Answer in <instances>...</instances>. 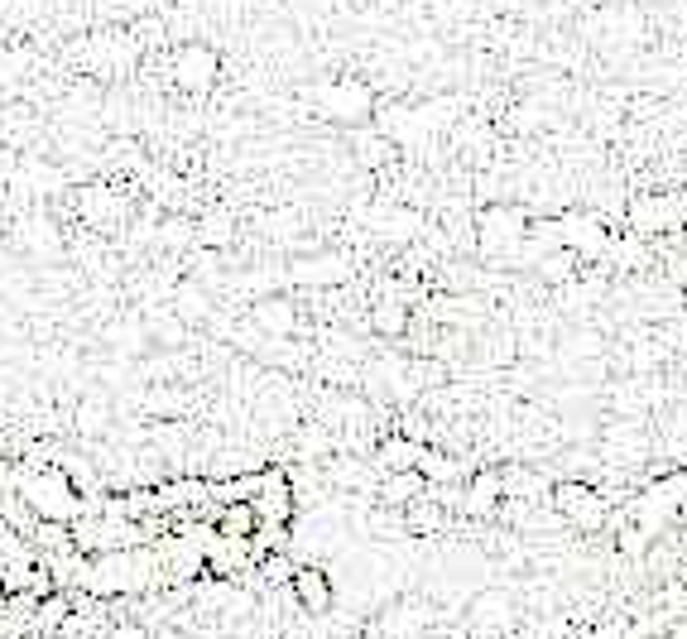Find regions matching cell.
<instances>
[{
    "label": "cell",
    "mask_w": 687,
    "mask_h": 639,
    "mask_svg": "<svg viewBox=\"0 0 687 639\" xmlns=\"http://www.w3.org/2000/svg\"><path fill=\"white\" fill-rule=\"evenodd\" d=\"M500 505H505V486H500V472L496 466H486V472H472L466 476V486H462V514L466 520H496L500 514Z\"/></svg>",
    "instance_id": "cell-10"
},
{
    "label": "cell",
    "mask_w": 687,
    "mask_h": 639,
    "mask_svg": "<svg viewBox=\"0 0 687 639\" xmlns=\"http://www.w3.org/2000/svg\"><path fill=\"white\" fill-rule=\"evenodd\" d=\"M418 476H424L428 486H466L472 466H466L457 452H448V448H428L424 462H418Z\"/></svg>",
    "instance_id": "cell-14"
},
{
    "label": "cell",
    "mask_w": 687,
    "mask_h": 639,
    "mask_svg": "<svg viewBox=\"0 0 687 639\" xmlns=\"http://www.w3.org/2000/svg\"><path fill=\"white\" fill-rule=\"evenodd\" d=\"M212 529H216L222 539H256V529H260L256 505H250V500L216 505V510H212Z\"/></svg>",
    "instance_id": "cell-16"
},
{
    "label": "cell",
    "mask_w": 687,
    "mask_h": 639,
    "mask_svg": "<svg viewBox=\"0 0 687 639\" xmlns=\"http://www.w3.org/2000/svg\"><path fill=\"white\" fill-rule=\"evenodd\" d=\"M625 222H630V236H640V240L678 232V226H683V202L673 198V192H644V198L630 202Z\"/></svg>",
    "instance_id": "cell-6"
},
{
    "label": "cell",
    "mask_w": 687,
    "mask_h": 639,
    "mask_svg": "<svg viewBox=\"0 0 687 639\" xmlns=\"http://www.w3.org/2000/svg\"><path fill=\"white\" fill-rule=\"evenodd\" d=\"M72 601L68 592H48V596H39V606H34V620H29V635H63V625H68V616H72Z\"/></svg>",
    "instance_id": "cell-18"
},
{
    "label": "cell",
    "mask_w": 687,
    "mask_h": 639,
    "mask_svg": "<svg viewBox=\"0 0 687 639\" xmlns=\"http://www.w3.org/2000/svg\"><path fill=\"white\" fill-rule=\"evenodd\" d=\"M678 601H683V606H687V577H683V596H678Z\"/></svg>",
    "instance_id": "cell-24"
},
{
    "label": "cell",
    "mask_w": 687,
    "mask_h": 639,
    "mask_svg": "<svg viewBox=\"0 0 687 639\" xmlns=\"http://www.w3.org/2000/svg\"><path fill=\"white\" fill-rule=\"evenodd\" d=\"M408 322H414V312H408L404 298H380V304L370 308V328L380 336H404Z\"/></svg>",
    "instance_id": "cell-21"
},
{
    "label": "cell",
    "mask_w": 687,
    "mask_h": 639,
    "mask_svg": "<svg viewBox=\"0 0 687 639\" xmlns=\"http://www.w3.org/2000/svg\"><path fill=\"white\" fill-rule=\"evenodd\" d=\"M514 616H520V606H514V596H505L500 587H490V592H476L472 596V620L486 625V630H505Z\"/></svg>",
    "instance_id": "cell-17"
},
{
    "label": "cell",
    "mask_w": 687,
    "mask_h": 639,
    "mask_svg": "<svg viewBox=\"0 0 687 639\" xmlns=\"http://www.w3.org/2000/svg\"><path fill=\"white\" fill-rule=\"evenodd\" d=\"M78 433L82 438H102V433H111V400L87 394V400L78 404Z\"/></svg>",
    "instance_id": "cell-22"
},
{
    "label": "cell",
    "mask_w": 687,
    "mask_h": 639,
    "mask_svg": "<svg viewBox=\"0 0 687 639\" xmlns=\"http://www.w3.org/2000/svg\"><path fill=\"white\" fill-rule=\"evenodd\" d=\"M288 596H294V606L304 611V616H332L336 606V587H332V572L322 568V563H298L294 582H288Z\"/></svg>",
    "instance_id": "cell-7"
},
{
    "label": "cell",
    "mask_w": 687,
    "mask_h": 639,
    "mask_svg": "<svg viewBox=\"0 0 687 639\" xmlns=\"http://www.w3.org/2000/svg\"><path fill=\"white\" fill-rule=\"evenodd\" d=\"M524 236H529V212L520 208V202H490V208L476 216L481 250H486V256H496V260H514V256H520Z\"/></svg>",
    "instance_id": "cell-4"
},
{
    "label": "cell",
    "mask_w": 687,
    "mask_h": 639,
    "mask_svg": "<svg viewBox=\"0 0 687 639\" xmlns=\"http://www.w3.org/2000/svg\"><path fill=\"white\" fill-rule=\"evenodd\" d=\"M250 322H256L264 336H274V342H288V332L298 328V308L288 304L284 294H260L256 308H250Z\"/></svg>",
    "instance_id": "cell-12"
},
{
    "label": "cell",
    "mask_w": 687,
    "mask_h": 639,
    "mask_svg": "<svg viewBox=\"0 0 687 639\" xmlns=\"http://www.w3.org/2000/svg\"><path fill=\"white\" fill-rule=\"evenodd\" d=\"M370 226H376L380 236H390V240H414L418 226H424V216L408 212V208H376L370 212Z\"/></svg>",
    "instance_id": "cell-19"
},
{
    "label": "cell",
    "mask_w": 687,
    "mask_h": 639,
    "mask_svg": "<svg viewBox=\"0 0 687 639\" xmlns=\"http://www.w3.org/2000/svg\"><path fill=\"white\" fill-rule=\"evenodd\" d=\"M548 505L562 524L582 529V534H596V529H606V520H611L606 490L592 486V481H553Z\"/></svg>",
    "instance_id": "cell-2"
},
{
    "label": "cell",
    "mask_w": 687,
    "mask_h": 639,
    "mask_svg": "<svg viewBox=\"0 0 687 639\" xmlns=\"http://www.w3.org/2000/svg\"><path fill=\"white\" fill-rule=\"evenodd\" d=\"M78 212L87 216V222H106V216L116 212V198L102 184H87V188H82V198H78Z\"/></svg>",
    "instance_id": "cell-23"
},
{
    "label": "cell",
    "mask_w": 687,
    "mask_h": 639,
    "mask_svg": "<svg viewBox=\"0 0 687 639\" xmlns=\"http://www.w3.org/2000/svg\"><path fill=\"white\" fill-rule=\"evenodd\" d=\"M168 72H174V82L183 92H208L216 78H222V58H216V48L212 44H183L174 54V63H168Z\"/></svg>",
    "instance_id": "cell-8"
},
{
    "label": "cell",
    "mask_w": 687,
    "mask_h": 639,
    "mask_svg": "<svg viewBox=\"0 0 687 639\" xmlns=\"http://www.w3.org/2000/svg\"><path fill=\"white\" fill-rule=\"evenodd\" d=\"M0 596H5V592H0Z\"/></svg>",
    "instance_id": "cell-25"
},
{
    "label": "cell",
    "mask_w": 687,
    "mask_h": 639,
    "mask_svg": "<svg viewBox=\"0 0 687 639\" xmlns=\"http://www.w3.org/2000/svg\"><path fill=\"white\" fill-rule=\"evenodd\" d=\"M424 490H428V481L418 472H390L376 481V496L384 510H408L414 500H424Z\"/></svg>",
    "instance_id": "cell-15"
},
{
    "label": "cell",
    "mask_w": 687,
    "mask_h": 639,
    "mask_svg": "<svg viewBox=\"0 0 687 639\" xmlns=\"http://www.w3.org/2000/svg\"><path fill=\"white\" fill-rule=\"evenodd\" d=\"M288 280L304 284V288H332V284H346L352 280V260L342 250H322V256H304L288 264Z\"/></svg>",
    "instance_id": "cell-9"
},
{
    "label": "cell",
    "mask_w": 687,
    "mask_h": 639,
    "mask_svg": "<svg viewBox=\"0 0 687 639\" xmlns=\"http://www.w3.org/2000/svg\"><path fill=\"white\" fill-rule=\"evenodd\" d=\"M294 572H298V558H294V553H270V558H260L256 568H250V577H260L264 592H280V587L288 592Z\"/></svg>",
    "instance_id": "cell-20"
},
{
    "label": "cell",
    "mask_w": 687,
    "mask_h": 639,
    "mask_svg": "<svg viewBox=\"0 0 687 639\" xmlns=\"http://www.w3.org/2000/svg\"><path fill=\"white\" fill-rule=\"evenodd\" d=\"M15 496L34 510V520H54V524H78L82 520V496L68 481L63 466H44V472H29V466H15Z\"/></svg>",
    "instance_id": "cell-1"
},
{
    "label": "cell",
    "mask_w": 687,
    "mask_h": 639,
    "mask_svg": "<svg viewBox=\"0 0 687 639\" xmlns=\"http://www.w3.org/2000/svg\"><path fill=\"white\" fill-rule=\"evenodd\" d=\"M424 452H428V442L408 438V433H390V438H380L376 462H370V466H376L380 476H390V472H418Z\"/></svg>",
    "instance_id": "cell-11"
},
{
    "label": "cell",
    "mask_w": 687,
    "mask_h": 639,
    "mask_svg": "<svg viewBox=\"0 0 687 639\" xmlns=\"http://www.w3.org/2000/svg\"><path fill=\"white\" fill-rule=\"evenodd\" d=\"M312 102H318V111L336 120V126H366L370 116H376V87L360 78H332L322 82L318 92H312Z\"/></svg>",
    "instance_id": "cell-5"
},
{
    "label": "cell",
    "mask_w": 687,
    "mask_h": 639,
    "mask_svg": "<svg viewBox=\"0 0 687 639\" xmlns=\"http://www.w3.org/2000/svg\"><path fill=\"white\" fill-rule=\"evenodd\" d=\"M500 486H505V500H524V505H548V490L553 481L544 472H534L529 462H514L500 472Z\"/></svg>",
    "instance_id": "cell-13"
},
{
    "label": "cell",
    "mask_w": 687,
    "mask_h": 639,
    "mask_svg": "<svg viewBox=\"0 0 687 639\" xmlns=\"http://www.w3.org/2000/svg\"><path fill=\"white\" fill-rule=\"evenodd\" d=\"M611 240H616V232H611V222L592 208H572V212H558V246L568 250V256L577 264H596L611 256Z\"/></svg>",
    "instance_id": "cell-3"
}]
</instances>
